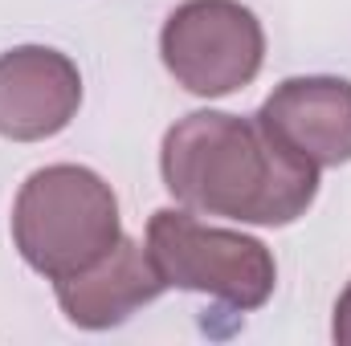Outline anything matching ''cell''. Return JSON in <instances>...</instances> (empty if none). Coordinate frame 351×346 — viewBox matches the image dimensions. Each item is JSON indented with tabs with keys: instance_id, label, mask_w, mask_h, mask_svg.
<instances>
[{
	"instance_id": "6da1fadb",
	"label": "cell",
	"mask_w": 351,
	"mask_h": 346,
	"mask_svg": "<svg viewBox=\"0 0 351 346\" xmlns=\"http://www.w3.org/2000/svg\"><path fill=\"white\" fill-rule=\"evenodd\" d=\"M164 187L188 212L286 228L319 196V168L278 143L258 114L192 110L160 143Z\"/></svg>"
},
{
	"instance_id": "7a4b0ae2",
	"label": "cell",
	"mask_w": 351,
	"mask_h": 346,
	"mask_svg": "<svg viewBox=\"0 0 351 346\" xmlns=\"http://www.w3.org/2000/svg\"><path fill=\"white\" fill-rule=\"evenodd\" d=\"M119 237L114 187L78 163L37 168L12 200V245L33 273L49 281L98 265Z\"/></svg>"
},
{
	"instance_id": "3957f363",
	"label": "cell",
	"mask_w": 351,
	"mask_h": 346,
	"mask_svg": "<svg viewBox=\"0 0 351 346\" xmlns=\"http://www.w3.org/2000/svg\"><path fill=\"white\" fill-rule=\"evenodd\" d=\"M147 253L168 289L204 293L229 310H262L274 297L278 265L258 237L196 220L188 208H160L147 220Z\"/></svg>"
},
{
	"instance_id": "277c9868",
	"label": "cell",
	"mask_w": 351,
	"mask_h": 346,
	"mask_svg": "<svg viewBox=\"0 0 351 346\" xmlns=\"http://www.w3.org/2000/svg\"><path fill=\"white\" fill-rule=\"evenodd\" d=\"M160 57L196 98L245 90L265 62V29L241 0H184L160 29Z\"/></svg>"
},
{
	"instance_id": "5b68a950",
	"label": "cell",
	"mask_w": 351,
	"mask_h": 346,
	"mask_svg": "<svg viewBox=\"0 0 351 346\" xmlns=\"http://www.w3.org/2000/svg\"><path fill=\"white\" fill-rule=\"evenodd\" d=\"M82 106L78 66L49 45H16L0 53V135L41 143L62 135Z\"/></svg>"
},
{
	"instance_id": "8992f818",
	"label": "cell",
	"mask_w": 351,
	"mask_h": 346,
	"mask_svg": "<svg viewBox=\"0 0 351 346\" xmlns=\"http://www.w3.org/2000/svg\"><path fill=\"white\" fill-rule=\"evenodd\" d=\"M258 122L315 168L351 163V82L331 74L286 78L262 102Z\"/></svg>"
},
{
	"instance_id": "52a82bcc",
	"label": "cell",
	"mask_w": 351,
	"mask_h": 346,
	"mask_svg": "<svg viewBox=\"0 0 351 346\" xmlns=\"http://www.w3.org/2000/svg\"><path fill=\"white\" fill-rule=\"evenodd\" d=\"M58 289V306L62 314L78 326V330H110L123 326L135 310L152 306L160 293H168L156 261L147 253V245H139L135 237H119V245L82 273L53 281Z\"/></svg>"
},
{
	"instance_id": "ba28073f",
	"label": "cell",
	"mask_w": 351,
	"mask_h": 346,
	"mask_svg": "<svg viewBox=\"0 0 351 346\" xmlns=\"http://www.w3.org/2000/svg\"><path fill=\"white\" fill-rule=\"evenodd\" d=\"M331 338L339 346H351V281L348 289L339 293V302H335V322H331Z\"/></svg>"
}]
</instances>
